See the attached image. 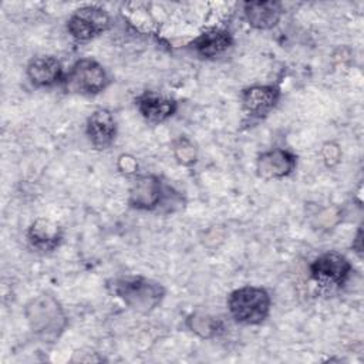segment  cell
<instances>
[{"label": "cell", "mask_w": 364, "mask_h": 364, "mask_svg": "<svg viewBox=\"0 0 364 364\" xmlns=\"http://www.w3.org/2000/svg\"><path fill=\"white\" fill-rule=\"evenodd\" d=\"M114 293L131 309L146 313L161 303L165 290L154 280L132 276L117 279L114 282Z\"/></svg>", "instance_id": "cell-1"}, {"label": "cell", "mask_w": 364, "mask_h": 364, "mask_svg": "<svg viewBox=\"0 0 364 364\" xmlns=\"http://www.w3.org/2000/svg\"><path fill=\"white\" fill-rule=\"evenodd\" d=\"M232 316L246 324L262 323L270 309V297L262 287L246 286L235 290L228 300Z\"/></svg>", "instance_id": "cell-2"}, {"label": "cell", "mask_w": 364, "mask_h": 364, "mask_svg": "<svg viewBox=\"0 0 364 364\" xmlns=\"http://www.w3.org/2000/svg\"><path fill=\"white\" fill-rule=\"evenodd\" d=\"M26 314L31 328L43 336H57L65 324V317L51 296L43 294L31 300Z\"/></svg>", "instance_id": "cell-3"}, {"label": "cell", "mask_w": 364, "mask_h": 364, "mask_svg": "<svg viewBox=\"0 0 364 364\" xmlns=\"http://www.w3.org/2000/svg\"><path fill=\"white\" fill-rule=\"evenodd\" d=\"M105 85L107 74L104 68L91 58L78 60L67 77V87L81 94H97Z\"/></svg>", "instance_id": "cell-4"}, {"label": "cell", "mask_w": 364, "mask_h": 364, "mask_svg": "<svg viewBox=\"0 0 364 364\" xmlns=\"http://www.w3.org/2000/svg\"><path fill=\"white\" fill-rule=\"evenodd\" d=\"M109 24L105 10L95 6H85L74 11L68 20L70 34L80 41H87L107 30Z\"/></svg>", "instance_id": "cell-5"}, {"label": "cell", "mask_w": 364, "mask_h": 364, "mask_svg": "<svg viewBox=\"0 0 364 364\" xmlns=\"http://www.w3.org/2000/svg\"><path fill=\"white\" fill-rule=\"evenodd\" d=\"M314 280L323 284H341L348 276L351 266L348 260L337 253L328 252L318 256L310 266Z\"/></svg>", "instance_id": "cell-6"}, {"label": "cell", "mask_w": 364, "mask_h": 364, "mask_svg": "<svg viewBox=\"0 0 364 364\" xmlns=\"http://www.w3.org/2000/svg\"><path fill=\"white\" fill-rule=\"evenodd\" d=\"M296 166V156L284 149H272L257 159V173L264 179L283 178Z\"/></svg>", "instance_id": "cell-7"}, {"label": "cell", "mask_w": 364, "mask_h": 364, "mask_svg": "<svg viewBox=\"0 0 364 364\" xmlns=\"http://www.w3.org/2000/svg\"><path fill=\"white\" fill-rule=\"evenodd\" d=\"M115 119L108 109H97L94 111L87 121V134L92 142V145L98 149H104L115 138Z\"/></svg>", "instance_id": "cell-8"}, {"label": "cell", "mask_w": 364, "mask_h": 364, "mask_svg": "<svg viewBox=\"0 0 364 364\" xmlns=\"http://www.w3.org/2000/svg\"><path fill=\"white\" fill-rule=\"evenodd\" d=\"M161 200V182L156 176L142 175L129 189V203L138 209H152Z\"/></svg>", "instance_id": "cell-9"}, {"label": "cell", "mask_w": 364, "mask_h": 364, "mask_svg": "<svg viewBox=\"0 0 364 364\" xmlns=\"http://www.w3.org/2000/svg\"><path fill=\"white\" fill-rule=\"evenodd\" d=\"M279 100V90L273 85H255L246 88L242 94L243 107L253 115L269 112Z\"/></svg>", "instance_id": "cell-10"}, {"label": "cell", "mask_w": 364, "mask_h": 364, "mask_svg": "<svg viewBox=\"0 0 364 364\" xmlns=\"http://www.w3.org/2000/svg\"><path fill=\"white\" fill-rule=\"evenodd\" d=\"M245 16L255 28L267 30L279 23L282 6L277 1H250L245 4Z\"/></svg>", "instance_id": "cell-11"}, {"label": "cell", "mask_w": 364, "mask_h": 364, "mask_svg": "<svg viewBox=\"0 0 364 364\" xmlns=\"http://www.w3.org/2000/svg\"><path fill=\"white\" fill-rule=\"evenodd\" d=\"M138 109L151 122H161L175 112L176 102L171 98L158 95L155 92L142 94L138 101Z\"/></svg>", "instance_id": "cell-12"}, {"label": "cell", "mask_w": 364, "mask_h": 364, "mask_svg": "<svg viewBox=\"0 0 364 364\" xmlns=\"http://www.w3.org/2000/svg\"><path fill=\"white\" fill-rule=\"evenodd\" d=\"M27 75L36 85H51L61 75V64L57 58L50 55L36 57L27 65Z\"/></svg>", "instance_id": "cell-13"}, {"label": "cell", "mask_w": 364, "mask_h": 364, "mask_svg": "<svg viewBox=\"0 0 364 364\" xmlns=\"http://www.w3.org/2000/svg\"><path fill=\"white\" fill-rule=\"evenodd\" d=\"M60 239L61 232L58 225L48 219H38L28 229V240L34 247L41 250L54 249Z\"/></svg>", "instance_id": "cell-14"}, {"label": "cell", "mask_w": 364, "mask_h": 364, "mask_svg": "<svg viewBox=\"0 0 364 364\" xmlns=\"http://www.w3.org/2000/svg\"><path fill=\"white\" fill-rule=\"evenodd\" d=\"M230 44H232L230 34L226 30H220V28H213L200 34L193 43L198 54L206 58L219 55L220 53L228 50Z\"/></svg>", "instance_id": "cell-15"}, {"label": "cell", "mask_w": 364, "mask_h": 364, "mask_svg": "<svg viewBox=\"0 0 364 364\" xmlns=\"http://www.w3.org/2000/svg\"><path fill=\"white\" fill-rule=\"evenodd\" d=\"M175 155L179 159V162L182 164H192L195 162L196 154H195V148L188 142V141H179V145L175 146Z\"/></svg>", "instance_id": "cell-16"}, {"label": "cell", "mask_w": 364, "mask_h": 364, "mask_svg": "<svg viewBox=\"0 0 364 364\" xmlns=\"http://www.w3.org/2000/svg\"><path fill=\"white\" fill-rule=\"evenodd\" d=\"M192 321H193V324H192V328L195 330V331H198V333H200V330H205V333H203V336H208V331H212L213 330V324H215V321H212L210 318H208V317H198V316H193L192 317Z\"/></svg>", "instance_id": "cell-17"}, {"label": "cell", "mask_w": 364, "mask_h": 364, "mask_svg": "<svg viewBox=\"0 0 364 364\" xmlns=\"http://www.w3.org/2000/svg\"><path fill=\"white\" fill-rule=\"evenodd\" d=\"M121 158L125 161V165L122 166V169H124L125 172H134L135 168H136L135 161H134L132 158H129V156H121Z\"/></svg>", "instance_id": "cell-18"}, {"label": "cell", "mask_w": 364, "mask_h": 364, "mask_svg": "<svg viewBox=\"0 0 364 364\" xmlns=\"http://www.w3.org/2000/svg\"><path fill=\"white\" fill-rule=\"evenodd\" d=\"M357 243H358V245L361 243V230H358V235H357ZM357 252H358V253H361V246H358V247H357Z\"/></svg>", "instance_id": "cell-19"}]
</instances>
